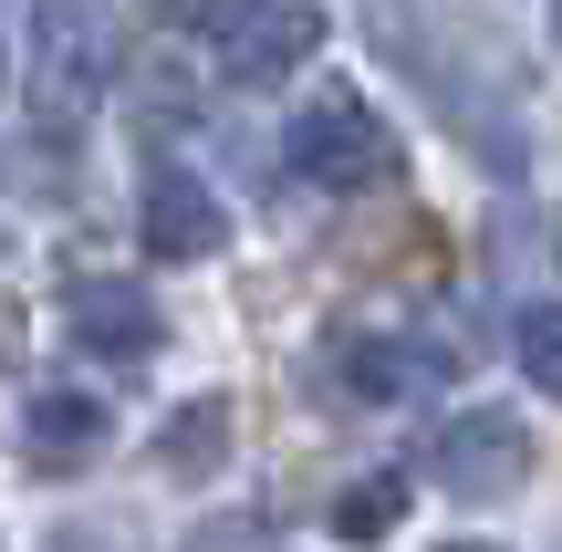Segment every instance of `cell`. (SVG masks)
I'll use <instances>...</instances> for the list:
<instances>
[{
    "mask_svg": "<svg viewBox=\"0 0 562 552\" xmlns=\"http://www.w3.org/2000/svg\"><path fill=\"white\" fill-rule=\"evenodd\" d=\"M157 459H167V470H178V480H209V470H220V459H229V407H220V396H188V407L167 417Z\"/></svg>",
    "mask_w": 562,
    "mask_h": 552,
    "instance_id": "9c48e42d",
    "label": "cell"
},
{
    "mask_svg": "<svg viewBox=\"0 0 562 552\" xmlns=\"http://www.w3.org/2000/svg\"><path fill=\"white\" fill-rule=\"evenodd\" d=\"M146 11H157L167 32H229V21H240L250 0H146Z\"/></svg>",
    "mask_w": 562,
    "mask_h": 552,
    "instance_id": "7c38bea8",
    "label": "cell"
},
{
    "mask_svg": "<svg viewBox=\"0 0 562 552\" xmlns=\"http://www.w3.org/2000/svg\"><path fill=\"white\" fill-rule=\"evenodd\" d=\"M104 428H115V417H104L83 386H42L32 407H21V449L53 459V470H83V459L104 449Z\"/></svg>",
    "mask_w": 562,
    "mask_h": 552,
    "instance_id": "52a82bcc",
    "label": "cell"
},
{
    "mask_svg": "<svg viewBox=\"0 0 562 552\" xmlns=\"http://www.w3.org/2000/svg\"><path fill=\"white\" fill-rule=\"evenodd\" d=\"M281 146H292V167L313 188H375L385 167H396V136H385V115L355 94V83H313Z\"/></svg>",
    "mask_w": 562,
    "mask_h": 552,
    "instance_id": "7a4b0ae2",
    "label": "cell"
},
{
    "mask_svg": "<svg viewBox=\"0 0 562 552\" xmlns=\"http://www.w3.org/2000/svg\"><path fill=\"white\" fill-rule=\"evenodd\" d=\"M63 313H74V345H83V354H104V365H146V354L167 345L157 303H146L136 282H104V271L63 292Z\"/></svg>",
    "mask_w": 562,
    "mask_h": 552,
    "instance_id": "5b68a950",
    "label": "cell"
},
{
    "mask_svg": "<svg viewBox=\"0 0 562 552\" xmlns=\"http://www.w3.org/2000/svg\"><path fill=\"white\" fill-rule=\"evenodd\" d=\"M427 470H438V491H459V500H510L531 480V428L510 407H459L438 438H427Z\"/></svg>",
    "mask_w": 562,
    "mask_h": 552,
    "instance_id": "3957f363",
    "label": "cell"
},
{
    "mask_svg": "<svg viewBox=\"0 0 562 552\" xmlns=\"http://www.w3.org/2000/svg\"><path fill=\"white\" fill-rule=\"evenodd\" d=\"M438 552H501V542H438Z\"/></svg>",
    "mask_w": 562,
    "mask_h": 552,
    "instance_id": "9a60e30c",
    "label": "cell"
},
{
    "mask_svg": "<svg viewBox=\"0 0 562 552\" xmlns=\"http://www.w3.org/2000/svg\"><path fill=\"white\" fill-rule=\"evenodd\" d=\"M53 552H104V542H94V532H63V542H53Z\"/></svg>",
    "mask_w": 562,
    "mask_h": 552,
    "instance_id": "5bb4252c",
    "label": "cell"
},
{
    "mask_svg": "<svg viewBox=\"0 0 562 552\" xmlns=\"http://www.w3.org/2000/svg\"><path fill=\"white\" fill-rule=\"evenodd\" d=\"M146 250H157V261H209V250H220V199H209L199 178H188V167H146Z\"/></svg>",
    "mask_w": 562,
    "mask_h": 552,
    "instance_id": "8992f818",
    "label": "cell"
},
{
    "mask_svg": "<svg viewBox=\"0 0 562 552\" xmlns=\"http://www.w3.org/2000/svg\"><path fill=\"white\" fill-rule=\"evenodd\" d=\"M115 0H32V125L42 136H74L94 125V104L115 94Z\"/></svg>",
    "mask_w": 562,
    "mask_h": 552,
    "instance_id": "6da1fadb",
    "label": "cell"
},
{
    "mask_svg": "<svg viewBox=\"0 0 562 552\" xmlns=\"http://www.w3.org/2000/svg\"><path fill=\"white\" fill-rule=\"evenodd\" d=\"M510 354H521V375L562 407V303H531L521 324H510Z\"/></svg>",
    "mask_w": 562,
    "mask_h": 552,
    "instance_id": "8fae6325",
    "label": "cell"
},
{
    "mask_svg": "<svg viewBox=\"0 0 562 552\" xmlns=\"http://www.w3.org/2000/svg\"><path fill=\"white\" fill-rule=\"evenodd\" d=\"M396 521H406V480H396V470L344 480V500H334V532H344V542H385Z\"/></svg>",
    "mask_w": 562,
    "mask_h": 552,
    "instance_id": "30bf717a",
    "label": "cell"
},
{
    "mask_svg": "<svg viewBox=\"0 0 562 552\" xmlns=\"http://www.w3.org/2000/svg\"><path fill=\"white\" fill-rule=\"evenodd\" d=\"M427 375V354H406V345H385V334H355V345L334 354V386L355 396V407H396L406 386Z\"/></svg>",
    "mask_w": 562,
    "mask_h": 552,
    "instance_id": "ba28073f",
    "label": "cell"
},
{
    "mask_svg": "<svg viewBox=\"0 0 562 552\" xmlns=\"http://www.w3.org/2000/svg\"><path fill=\"white\" fill-rule=\"evenodd\" d=\"M552 42H562V0H552Z\"/></svg>",
    "mask_w": 562,
    "mask_h": 552,
    "instance_id": "2e32d148",
    "label": "cell"
},
{
    "mask_svg": "<svg viewBox=\"0 0 562 552\" xmlns=\"http://www.w3.org/2000/svg\"><path fill=\"white\" fill-rule=\"evenodd\" d=\"M0 74H11V53H0Z\"/></svg>",
    "mask_w": 562,
    "mask_h": 552,
    "instance_id": "e0dca14e",
    "label": "cell"
},
{
    "mask_svg": "<svg viewBox=\"0 0 562 552\" xmlns=\"http://www.w3.org/2000/svg\"><path fill=\"white\" fill-rule=\"evenodd\" d=\"M313 53H323V11L313 0H250V11L220 32V74L250 83V94H261V83H292Z\"/></svg>",
    "mask_w": 562,
    "mask_h": 552,
    "instance_id": "277c9868",
    "label": "cell"
},
{
    "mask_svg": "<svg viewBox=\"0 0 562 552\" xmlns=\"http://www.w3.org/2000/svg\"><path fill=\"white\" fill-rule=\"evenodd\" d=\"M188 552H271L261 521H220V532H188Z\"/></svg>",
    "mask_w": 562,
    "mask_h": 552,
    "instance_id": "4fadbf2b",
    "label": "cell"
}]
</instances>
